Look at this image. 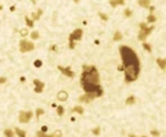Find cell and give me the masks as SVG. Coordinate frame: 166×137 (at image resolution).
<instances>
[{"instance_id":"74e56055","label":"cell","mask_w":166,"mask_h":137,"mask_svg":"<svg viewBox=\"0 0 166 137\" xmlns=\"http://www.w3.org/2000/svg\"><path fill=\"white\" fill-rule=\"evenodd\" d=\"M129 137H136V136H134V134H130V136H129Z\"/></svg>"},{"instance_id":"7c38bea8","label":"cell","mask_w":166,"mask_h":137,"mask_svg":"<svg viewBox=\"0 0 166 137\" xmlns=\"http://www.w3.org/2000/svg\"><path fill=\"white\" fill-rule=\"evenodd\" d=\"M109 4L112 7H118V6H123L125 4V0H109Z\"/></svg>"},{"instance_id":"277c9868","label":"cell","mask_w":166,"mask_h":137,"mask_svg":"<svg viewBox=\"0 0 166 137\" xmlns=\"http://www.w3.org/2000/svg\"><path fill=\"white\" fill-rule=\"evenodd\" d=\"M33 49H35V44L32 42H29V40L22 39L21 42H19V51H21V53H28V51H32Z\"/></svg>"},{"instance_id":"9a60e30c","label":"cell","mask_w":166,"mask_h":137,"mask_svg":"<svg viewBox=\"0 0 166 137\" xmlns=\"http://www.w3.org/2000/svg\"><path fill=\"white\" fill-rule=\"evenodd\" d=\"M25 22H26V25H28L29 28H32V26L35 25V21H33L32 18H29V17H25Z\"/></svg>"},{"instance_id":"5b68a950","label":"cell","mask_w":166,"mask_h":137,"mask_svg":"<svg viewBox=\"0 0 166 137\" xmlns=\"http://www.w3.org/2000/svg\"><path fill=\"white\" fill-rule=\"evenodd\" d=\"M30 118H32V112L30 111H21L19 112V122L21 123H28L30 121Z\"/></svg>"},{"instance_id":"5bb4252c","label":"cell","mask_w":166,"mask_h":137,"mask_svg":"<svg viewBox=\"0 0 166 137\" xmlns=\"http://www.w3.org/2000/svg\"><path fill=\"white\" fill-rule=\"evenodd\" d=\"M157 62H158L159 67H161V69H165V68H166V61H165V58H158Z\"/></svg>"},{"instance_id":"7a4b0ae2","label":"cell","mask_w":166,"mask_h":137,"mask_svg":"<svg viewBox=\"0 0 166 137\" xmlns=\"http://www.w3.org/2000/svg\"><path fill=\"white\" fill-rule=\"evenodd\" d=\"M80 83H82L86 93H91L96 97H100L104 93L100 83V75H98V71L94 65H83Z\"/></svg>"},{"instance_id":"f35d334b","label":"cell","mask_w":166,"mask_h":137,"mask_svg":"<svg viewBox=\"0 0 166 137\" xmlns=\"http://www.w3.org/2000/svg\"><path fill=\"white\" fill-rule=\"evenodd\" d=\"M30 2H32V3H36V0H30Z\"/></svg>"},{"instance_id":"7402d4cb","label":"cell","mask_w":166,"mask_h":137,"mask_svg":"<svg viewBox=\"0 0 166 137\" xmlns=\"http://www.w3.org/2000/svg\"><path fill=\"white\" fill-rule=\"evenodd\" d=\"M4 136L6 137H14V132H13V130H10V129H6L4 130Z\"/></svg>"},{"instance_id":"4316f807","label":"cell","mask_w":166,"mask_h":137,"mask_svg":"<svg viewBox=\"0 0 166 137\" xmlns=\"http://www.w3.org/2000/svg\"><path fill=\"white\" fill-rule=\"evenodd\" d=\"M64 112H65V109H64L62 107H58V108H57V114H58V115H64Z\"/></svg>"},{"instance_id":"1f68e13d","label":"cell","mask_w":166,"mask_h":137,"mask_svg":"<svg viewBox=\"0 0 166 137\" xmlns=\"http://www.w3.org/2000/svg\"><path fill=\"white\" fill-rule=\"evenodd\" d=\"M93 133H94V134H100V128H96L93 130Z\"/></svg>"},{"instance_id":"30bf717a","label":"cell","mask_w":166,"mask_h":137,"mask_svg":"<svg viewBox=\"0 0 166 137\" xmlns=\"http://www.w3.org/2000/svg\"><path fill=\"white\" fill-rule=\"evenodd\" d=\"M137 4L140 6V7L148 8L151 6V0H137Z\"/></svg>"},{"instance_id":"d590c367","label":"cell","mask_w":166,"mask_h":137,"mask_svg":"<svg viewBox=\"0 0 166 137\" xmlns=\"http://www.w3.org/2000/svg\"><path fill=\"white\" fill-rule=\"evenodd\" d=\"M73 2H75V3H79V2H80V0H73Z\"/></svg>"},{"instance_id":"8d00e7d4","label":"cell","mask_w":166,"mask_h":137,"mask_svg":"<svg viewBox=\"0 0 166 137\" xmlns=\"http://www.w3.org/2000/svg\"><path fill=\"white\" fill-rule=\"evenodd\" d=\"M2 10H3V6H2V4H0V11H2Z\"/></svg>"},{"instance_id":"ac0fdd59","label":"cell","mask_w":166,"mask_h":137,"mask_svg":"<svg viewBox=\"0 0 166 137\" xmlns=\"http://www.w3.org/2000/svg\"><path fill=\"white\" fill-rule=\"evenodd\" d=\"M30 37H32V39H33V40H38V39H39V37H40V33L38 32V30H33V32H32V33H30Z\"/></svg>"},{"instance_id":"44dd1931","label":"cell","mask_w":166,"mask_h":137,"mask_svg":"<svg viewBox=\"0 0 166 137\" xmlns=\"http://www.w3.org/2000/svg\"><path fill=\"white\" fill-rule=\"evenodd\" d=\"M134 102H136V98H134L133 96L127 97V100H126V104H127V105H131V104H134Z\"/></svg>"},{"instance_id":"f546056e","label":"cell","mask_w":166,"mask_h":137,"mask_svg":"<svg viewBox=\"0 0 166 137\" xmlns=\"http://www.w3.org/2000/svg\"><path fill=\"white\" fill-rule=\"evenodd\" d=\"M151 133H152V136H155V137H158V136H159V132H158V130H152Z\"/></svg>"},{"instance_id":"603a6c76","label":"cell","mask_w":166,"mask_h":137,"mask_svg":"<svg viewBox=\"0 0 166 137\" xmlns=\"http://www.w3.org/2000/svg\"><path fill=\"white\" fill-rule=\"evenodd\" d=\"M38 137H54L53 134H46L43 130H40V132H38Z\"/></svg>"},{"instance_id":"d4e9b609","label":"cell","mask_w":166,"mask_h":137,"mask_svg":"<svg viewBox=\"0 0 166 137\" xmlns=\"http://www.w3.org/2000/svg\"><path fill=\"white\" fill-rule=\"evenodd\" d=\"M98 17H100L103 21H108V15L107 14H104V13H98Z\"/></svg>"},{"instance_id":"83f0119b","label":"cell","mask_w":166,"mask_h":137,"mask_svg":"<svg viewBox=\"0 0 166 137\" xmlns=\"http://www.w3.org/2000/svg\"><path fill=\"white\" fill-rule=\"evenodd\" d=\"M43 114H45V111H43L42 108H39L38 111H36V116H38V118H39V116H42Z\"/></svg>"},{"instance_id":"d6a6232c","label":"cell","mask_w":166,"mask_h":137,"mask_svg":"<svg viewBox=\"0 0 166 137\" xmlns=\"http://www.w3.org/2000/svg\"><path fill=\"white\" fill-rule=\"evenodd\" d=\"M6 80H7V79H6V78H0V85L6 83Z\"/></svg>"},{"instance_id":"52a82bcc","label":"cell","mask_w":166,"mask_h":137,"mask_svg":"<svg viewBox=\"0 0 166 137\" xmlns=\"http://www.w3.org/2000/svg\"><path fill=\"white\" fill-rule=\"evenodd\" d=\"M58 69H60L64 75H65V76H68V78H73V76H75V72H73L71 68H68V67H61V65H60Z\"/></svg>"},{"instance_id":"6da1fadb","label":"cell","mask_w":166,"mask_h":137,"mask_svg":"<svg viewBox=\"0 0 166 137\" xmlns=\"http://www.w3.org/2000/svg\"><path fill=\"white\" fill-rule=\"evenodd\" d=\"M119 54L122 58V71H125V80L126 83L134 82L140 75V60H138L137 53L133 49L127 46H120L119 47Z\"/></svg>"},{"instance_id":"4dcf8cb0","label":"cell","mask_w":166,"mask_h":137,"mask_svg":"<svg viewBox=\"0 0 166 137\" xmlns=\"http://www.w3.org/2000/svg\"><path fill=\"white\" fill-rule=\"evenodd\" d=\"M35 65H36L38 68H39V67H42V61H38V60H36V61H35Z\"/></svg>"},{"instance_id":"9c48e42d","label":"cell","mask_w":166,"mask_h":137,"mask_svg":"<svg viewBox=\"0 0 166 137\" xmlns=\"http://www.w3.org/2000/svg\"><path fill=\"white\" fill-rule=\"evenodd\" d=\"M96 98V96L91 94V93H86V96H82V97H79V101L82 102H90L91 100H94Z\"/></svg>"},{"instance_id":"ba28073f","label":"cell","mask_w":166,"mask_h":137,"mask_svg":"<svg viewBox=\"0 0 166 137\" xmlns=\"http://www.w3.org/2000/svg\"><path fill=\"white\" fill-rule=\"evenodd\" d=\"M33 85L36 86V89H35L36 93H42L43 89H45V83H43V82H40V80H38V79L33 80Z\"/></svg>"},{"instance_id":"484cf974","label":"cell","mask_w":166,"mask_h":137,"mask_svg":"<svg viewBox=\"0 0 166 137\" xmlns=\"http://www.w3.org/2000/svg\"><path fill=\"white\" fill-rule=\"evenodd\" d=\"M143 47H144V49L145 50H147V51H150V53H151V51H152V49H151V46H150V44H148V43H143Z\"/></svg>"},{"instance_id":"3957f363","label":"cell","mask_w":166,"mask_h":137,"mask_svg":"<svg viewBox=\"0 0 166 137\" xmlns=\"http://www.w3.org/2000/svg\"><path fill=\"white\" fill-rule=\"evenodd\" d=\"M154 30V26H148L145 22H141L140 24V32H138V40L140 42H144L147 39V36L151 35V32Z\"/></svg>"},{"instance_id":"8992f818","label":"cell","mask_w":166,"mask_h":137,"mask_svg":"<svg viewBox=\"0 0 166 137\" xmlns=\"http://www.w3.org/2000/svg\"><path fill=\"white\" fill-rule=\"evenodd\" d=\"M82 37H83V30L78 28L69 35V42H73V40H82Z\"/></svg>"},{"instance_id":"836d02e7","label":"cell","mask_w":166,"mask_h":137,"mask_svg":"<svg viewBox=\"0 0 166 137\" xmlns=\"http://www.w3.org/2000/svg\"><path fill=\"white\" fill-rule=\"evenodd\" d=\"M69 49H75V43L73 42H69Z\"/></svg>"},{"instance_id":"ab89813d","label":"cell","mask_w":166,"mask_h":137,"mask_svg":"<svg viewBox=\"0 0 166 137\" xmlns=\"http://www.w3.org/2000/svg\"><path fill=\"white\" fill-rule=\"evenodd\" d=\"M141 137H147V136H141Z\"/></svg>"},{"instance_id":"cb8c5ba5","label":"cell","mask_w":166,"mask_h":137,"mask_svg":"<svg viewBox=\"0 0 166 137\" xmlns=\"http://www.w3.org/2000/svg\"><path fill=\"white\" fill-rule=\"evenodd\" d=\"M131 14H133V13H131V10H130V8H126V10L123 11V15L126 17V18H129V17H131Z\"/></svg>"},{"instance_id":"f1b7e54d","label":"cell","mask_w":166,"mask_h":137,"mask_svg":"<svg viewBox=\"0 0 166 137\" xmlns=\"http://www.w3.org/2000/svg\"><path fill=\"white\" fill-rule=\"evenodd\" d=\"M19 33H21L22 36H26V35H28V29H21V30H19Z\"/></svg>"},{"instance_id":"e0dca14e","label":"cell","mask_w":166,"mask_h":137,"mask_svg":"<svg viewBox=\"0 0 166 137\" xmlns=\"http://www.w3.org/2000/svg\"><path fill=\"white\" fill-rule=\"evenodd\" d=\"M15 133H17V136H18V137H25V136H26L25 130H22V129H18V128L15 129Z\"/></svg>"},{"instance_id":"8fae6325","label":"cell","mask_w":166,"mask_h":137,"mask_svg":"<svg viewBox=\"0 0 166 137\" xmlns=\"http://www.w3.org/2000/svg\"><path fill=\"white\" fill-rule=\"evenodd\" d=\"M57 98H58L60 101H67L68 100V93H67V91H60L58 94H57Z\"/></svg>"},{"instance_id":"4fadbf2b","label":"cell","mask_w":166,"mask_h":137,"mask_svg":"<svg viewBox=\"0 0 166 137\" xmlns=\"http://www.w3.org/2000/svg\"><path fill=\"white\" fill-rule=\"evenodd\" d=\"M42 14H43V10H40V8H39L38 11H35V13L32 14V19H33V21H38L40 17H42Z\"/></svg>"},{"instance_id":"e575fe53","label":"cell","mask_w":166,"mask_h":137,"mask_svg":"<svg viewBox=\"0 0 166 137\" xmlns=\"http://www.w3.org/2000/svg\"><path fill=\"white\" fill-rule=\"evenodd\" d=\"M53 136H54V137H60V136H61V132H56Z\"/></svg>"},{"instance_id":"d6986e66","label":"cell","mask_w":166,"mask_h":137,"mask_svg":"<svg viewBox=\"0 0 166 137\" xmlns=\"http://www.w3.org/2000/svg\"><path fill=\"white\" fill-rule=\"evenodd\" d=\"M157 21V17H155L154 14H150L147 17V22H150V24H152V22H155Z\"/></svg>"},{"instance_id":"2e32d148","label":"cell","mask_w":166,"mask_h":137,"mask_svg":"<svg viewBox=\"0 0 166 137\" xmlns=\"http://www.w3.org/2000/svg\"><path fill=\"white\" fill-rule=\"evenodd\" d=\"M72 111H73V112H76V114H83L84 109H83V107H80V105H76V107H73V108H72Z\"/></svg>"},{"instance_id":"ffe728a7","label":"cell","mask_w":166,"mask_h":137,"mask_svg":"<svg viewBox=\"0 0 166 137\" xmlns=\"http://www.w3.org/2000/svg\"><path fill=\"white\" fill-rule=\"evenodd\" d=\"M120 39H122V33L120 32H115L114 33V40L115 42H119Z\"/></svg>"}]
</instances>
